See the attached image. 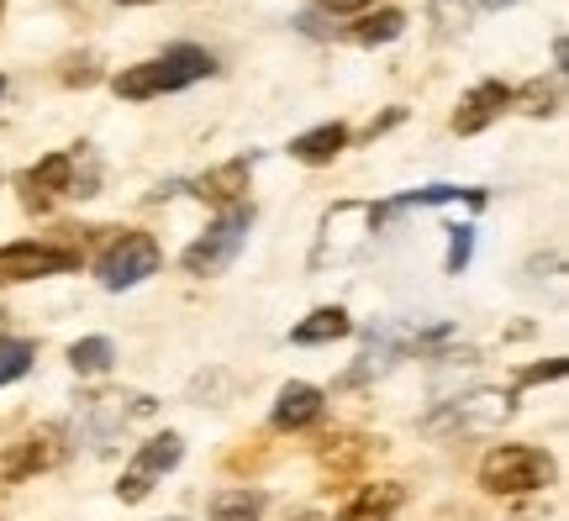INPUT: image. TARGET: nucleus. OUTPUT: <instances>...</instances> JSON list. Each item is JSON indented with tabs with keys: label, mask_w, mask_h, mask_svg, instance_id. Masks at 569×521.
Here are the masks:
<instances>
[{
	"label": "nucleus",
	"mask_w": 569,
	"mask_h": 521,
	"mask_svg": "<svg viewBox=\"0 0 569 521\" xmlns=\"http://www.w3.org/2000/svg\"><path fill=\"white\" fill-rule=\"evenodd\" d=\"M206 74H217V59L206 48H196V42H174V48H163L159 59L122 69L111 84H117L122 101H148V96H163V90H184V84L206 80Z\"/></svg>",
	"instance_id": "f257e3e1"
},
{
	"label": "nucleus",
	"mask_w": 569,
	"mask_h": 521,
	"mask_svg": "<svg viewBox=\"0 0 569 521\" xmlns=\"http://www.w3.org/2000/svg\"><path fill=\"white\" fill-rule=\"evenodd\" d=\"M375 227H380V211H375V206L338 201L322 217V238H317V248H311V269H317V274H327V269H343V263H353L369 248Z\"/></svg>",
	"instance_id": "f03ea898"
},
{
	"label": "nucleus",
	"mask_w": 569,
	"mask_h": 521,
	"mask_svg": "<svg viewBox=\"0 0 569 521\" xmlns=\"http://www.w3.org/2000/svg\"><path fill=\"white\" fill-rule=\"evenodd\" d=\"M549 480H553V459L538 453V448H522V442H507V448L486 453V463H480V484L490 495H528V490H543Z\"/></svg>",
	"instance_id": "7ed1b4c3"
},
{
	"label": "nucleus",
	"mask_w": 569,
	"mask_h": 521,
	"mask_svg": "<svg viewBox=\"0 0 569 521\" xmlns=\"http://www.w3.org/2000/svg\"><path fill=\"white\" fill-rule=\"evenodd\" d=\"M511 417V395H501V390H469V395H453V401H443L432 417L422 421V432H432V438H469V432H496L501 421Z\"/></svg>",
	"instance_id": "20e7f679"
},
{
	"label": "nucleus",
	"mask_w": 569,
	"mask_h": 521,
	"mask_svg": "<svg viewBox=\"0 0 569 521\" xmlns=\"http://www.w3.org/2000/svg\"><path fill=\"white\" fill-rule=\"evenodd\" d=\"M248 227H253V211L248 206H232V211H222V217L206 227V238H196L190 248H184V274H196V280H206V274H222L227 263L243 253L248 242Z\"/></svg>",
	"instance_id": "39448f33"
},
{
	"label": "nucleus",
	"mask_w": 569,
	"mask_h": 521,
	"mask_svg": "<svg viewBox=\"0 0 569 521\" xmlns=\"http://www.w3.org/2000/svg\"><path fill=\"white\" fill-rule=\"evenodd\" d=\"M159 263H163V253L148 232H122V238H111V248L96 259V274H101L106 290H132V284H142L148 274H159Z\"/></svg>",
	"instance_id": "423d86ee"
},
{
	"label": "nucleus",
	"mask_w": 569,
	"mask_h": 521,
	"mask_svg": "<svg viewBox=\"0 0 569 521\" xmlns=\"http://www.w3.org/2000/svg\"><path fill=\"white\" fill-rule=\"evenodd\" d=\"M80 269V248H59V242H11L0 248V284H27L42 274H69Z\"/></svg>",
	"instance_id": "0eeeda50"
},
{
	"label": "nucleus",
	"mask_w": 569,
	"mask_h": 521,
	"mask_svg": "<svg viewBox=\"0 0 569 521\" xmlns=\"http://www.w3.org/2000/svg\"><path fill=\"white\" fill-rule=\"evenodd\" d=\"M180 459H184V442L174 438V432H163V438L142 442V448H138V459H132V469H127L122 484H117V495H122L127 505L142 501V495L153 490V480H159V474H169V469H174Z\"/></svg>",
	"instance_id": "6e6552de"
},
{
	"label": "nucleus",
	"mask_w": 569,
	"mask_h": 521,
	"mask_svg": "<svg viewBox=\"0 0 569 521\" xmlns=\"http://www.w3.org/2000/svg\"><path fill=\"white\" fill-rule=\"evenodd\" d=\"M59 459H63L59 438H53V432H32L27 442H11V448L0 453V484L32 480V474H42V469H53Z\"/></svg>",
	"instance_id": "1a4fd4ad"
},
{
	"label": "nucleus",
	"mask_w": 569,
	"mask_h": 521,
	"mask_svg": "<svg viewBox=\"0 0 569 521\" xmlns=\"http://www.w3.org/2000/svg\"><path fill=\"white\" fill-rule=\"evenodd\" d=\"M507 106H511V90L501 80L475 84V90L465 96V106L453 111V132H459V138H475V132H486V127L501 117Z\"/></svg>",
	"instance_id": "9d476101"
},
{
	"label": "nucleus",
	"mask_w": 569,
	"mask_h": 521,
	"mask_svg": "<svg viewBox=\"0 0 569 521\" xmlns=\"http://www.w3.org/2000/svg\"><path fill=\"white\" fill-rule=\"evenodd\" d=\"M248 174H253V159H227L196 180V196L211 206H222V211H232V206H243V196H248Z\"/></svg>",
	"instance_id": "9b49d317"
},
{
	"label": "nucleus",
	"mask_w": 569,
	"mask_h": 521,
	"mask_svg": "<svg viewBox=\"0 0 569 521\" xmlns=\"http://www.w3.org/2000/svg\"><path fill=\"white\" fill-rule=\"evenodd\" d=\"M317 417H322V390L306 380L284 384L280 401H274V427H280V432H301V427H311Z\"/></svg>",
	"instance_id": "f8f14e48"
},
{
	"label": "nucleus",
	"mask_w": 569,
	"mask_h": 521,
	"mask_svg": "<svg viewBox=\"0 0 569 521\" xmlns=\"http://www.w3.org/2000/svg\"><path fill=\"white\" fill-rule=\"evenodd\" d=\"M343 148H348V127L343 121H322V127H311V132H301V138L290 142V159L317 169V163H332Z\"/></svg>",
	"instance_id": "ddd939ff"
},
{
	"label": "nucleus",
	"mask_w": 569,
	"mask_h": 521,
	"mask_svg": "<svg viewBox=\"0 0 569 521\" xmlns=\"http://www.w3.org/2000/svg\"><path fill=\"white\" fill-rule=\"evenodd\" d=\"M74 190V159L69 153H48L38 169H27V206H42L48 196Z\"/></svg>",
	"instance_id": "4468645a"
},
{
	"label": "nucleus",
	"mask_w": 569,
	"mask_h": 521,
	"mask_svg": "<svg viewBox=\"0 0 569 521\" xmlns=\"http://www.w3.org/2000/svg\"><path fill=\"white\" fill-rule=\"evenodd\" d=\"M348 311L343 305H322V311H311L306 321H296L290 327V342H301V348H317V342H338V338H348Z\"/></svg>",
	"instance_id": "2eb2a0df"
},
{
	"label": "nucleus",
	"mask_w": 569,
	"mask_h": 521,
	"mask_svg": "<svg viewBox=\"0 0 569 521\" xmlns=\"http://www.w3.org/2000/svg\"><path fill=\"white\" fill-rule=\"evenodd\" d=\"M396 505H401V484H365V490L343 505L338 521H390Z\"/></svg>",
	"instance_id": "dca6fc26"
},
{
	"label": "nucleus",
	"mask_w": 569,
	"mask_h": 521,
	"mask_svg": "<svg viewBox=\"0 0 569 521\" xmlns=\"http://www.w3.org/2000/svg\"><path fill=\"white\" fill-rule=\"evenodd\" d=\"M469 17H475V6H469V0H427V21H432V38L438 42L465 38Z\"/></svg>",
	"instance_id": "f3484780"
},
{
	"label": "nucleus",
	"mask_w": 569,
	"mask_h": 521,
	"mask_svg": "<svg viewBox=\"0 0 569 521\" xmlns=\"http://www.w3.org/2000/svg\"><path fill=\"white\" fill-rule=\"evenodd\" d=\"M407 32V11H396V6H386V11H365V21H353V42H365V48H375V42H396Z\"/></svg>",
	"instance_id": "a211bd4d"
},
{
	"label": "nucleus",
	"mask_w": 569,
	"mask_h": 521,
	"mask_svg": "<svg viewBox=\"0 0 569 521\" xmlns=\"http://www.w3.org/2000/svg\"><path fill=\"white\" fill-rule=\"evenodd\" d=\"M264 517V495L259 490H217L211 495V521H259Z\"/></svg>",
	"instance_id": "6ab92c4d"
},
{
	"label": "nucleus",
	"mask_w": 569,
	"mask_h": 521,
	"mask_svg": "<svg viewBox=\"0 0 569 521\" xmlns=\"http://www.w3.org/2000/svg\"><path fill=\"white\" fill-rule=\"evenodd\" d=\"M511 106L522 117H553L559 111V84L553 80H528L522 90H511Z\"/></svg>",
	"instance_id": "aec40b11"
},
{
	"label": "nucleus",
	"mask_w": 569,
	"mask_h": 521,
	"mask_svg": "<svg viewBox=\"0 0 569 521\" xmlns=\"http://www.w3.org/2000/svg\"><path fill=\"white\" fill-rule=\"evenodd\" d=\"M111 359H117L111 338H84V342H74V348H69L74 374H106V369H111Z\"/></svg>",
	"instance_id": "412c9836"
},
{
	"label": "nucleus",
	"mask_w": 569,
	"mask_h": 521,
	"mask_svg": "<svg viewBox=\"0 0 569 521\" xmlns=\"http://www.w3.org/2000/svg\"><path fill=\"white\" fill-rule=\"evenodd\" d=\"M27 369H32V342L0 338V384H17Z\"/></svg>",
	"instance_id": "4be33fe9"
},
{
	"label": "nucleus",
	"mask_w": 569,
	"mask_h": 521,
	"mask_svg": "<svg viewBox=\"0 0 569 521\" xmlns=\"http://www.w3.org/2000/svg\"><path fill=\"white\" fill-rule=\"evenodd\" d=\"M469 253H475V227H453V238H448V274H465Z\"/></svg>",
	"instance_id": "5701e85b"
},
{
	"label": "nucleus",
	"mask_w": 569,
	"mask_h": 521,
	"mask_svg": "<svg viewBox=\"0 0 569 521\" xmlns=\"http://www.w3.org/2000/svg\"><path fill=\"white\" fill-rule=\"evenodd\" d=\"M538 380H565V359H549V363H532L522 384H538Z\"/></svg>",
	"instance_id": "b1692460"
},
{
	"label": "nucleus",
	"mask_w": 569,
	"mask_h": 521,
	"mask_svg": "<svg viewBox=\"0 0 569 521\" xmlns=\"http://www.w3.org/2000/svg\"><path fill=\"white\" fill-rule=\"evenodd\" d=\"M317 6H322V11H338V17H365L375 0H317Z\"/></svg>",
	"instance_id": "393cba45"
},
{
	"label": "nucleus",
	"mask_w": 569,
	"mask_h": 521,
	"mask_svg": "<svg viewBox=\"0 0 569 521\" xmlns=\"http://www.w3.org/2000/svg\"><path fill=\"white\" fill-rule=\"evenodd\" d=\"M486 11H507V6H517V0H480Z\"/></svg>",
	"instance_id": "a878e982"
},
{
	"label": "nucleus",
	"mask_w": 569,
	"mask_h": 521,
	"mask_svg": "<svg viewBox=\"0 0 569 521\" xmlns=\"http://www.w3.org/2000/svg\"><path fill=\"white\" fill-rule=\"evenodd\" d=\"M122 6H148V0H122Z\"/></svg>",
	"instance_id": "bb28decb"
},
{
	"label": "nucleus",
	"mask_w": 569,
	"mask_h": 521,
	"mask_svg": "<svg viewBox=\"0 0 569 521\" xmlns=\"http://www.w3.org/2000/svg\"><path fill=\"white\" fill-rule=\"evenodd\" d=\"M0 96H6V80H0Z\"/></svg>",
	"instance_id": "cd10ccee"
},
{
	"label": "nucleus",
	"mask_w": 569,
	"mask_h": 521,
	"mask_svg": "<svg viewBox=\"0 0 569 521\" xmlns=\"http://www.w3.org/2000/svg\"><path fill=\"white\" fill-rule=\"evenodd\" d=\"M0 11H6V0H0Z\"/></svg>",
	"instance_id": "c85d7f7f"
},
{
	"label": "nucleus",
	"mask_w": 569,
	"mask_h": 521,
	"mask_svg": "<svg viewBox=\"0 0 569 521\" xmlns=\"http://www.w3.org/2000/svg\"><path fill=\"white\" fill-rule=\"evenodd\" d=\"M174 521H180V517H174Z\"/></svg>",
	"instance_id": "c756f323"
}]
</instances>
